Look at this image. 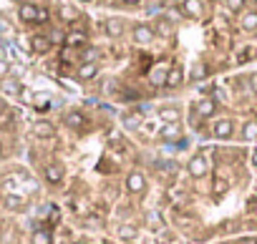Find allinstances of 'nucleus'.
<instances>
[{
    "label": "nucleus",
    "mask_w": 257,
    "mask_h": 244,
    "mask_svg": "<svg viewBox=\"0 0 257 244\" xmlns=\"http://www.w3.org/2000/svg\"><path fill=\"white\" fill-rule=\"evenodd\" d=\"M126 189L132 194H144L147 191V176L142 171H132L126 176Z\"/></svg>",
    "instance_id": "nucleus-1"
},
{
    "label": "nucleus",
    "mask_w": 257,
    "mask_h": 244,
    "mask_svg": "<svg viewBox=\"0 0 257 244\" xmlns=\"http://www.w3.org/2000/svg\"><path fill=\"white\" fill-rule=\"evenodd\" d=\"M38 6H33V3H21V8H18V18L23 21V23H38Z\"/></svg>",
    "instance_id": "nucleus-2"
},
{
    "label": "nucleus",
    "mask_w": 257,
    "mask_h": 244,
    "mask_svg": "<svg viewBox=\"0 0 257 244\" xmlns=\"http://www.w3.org/2000/svg\"><path fill=\"white\" fill-rule=\"evenodd\" d=\"M187 171H189V176H194V179H202V176L207 174V159H204V156H194V159H189V164H187Z\"/></svg>",
    "instance_id": "nucleus-3"
},
{
    "label": "nucleus",
    "mask_w": 257,
    "mask_h": 244,
    "mask_svg": "<svg viewBox=\"0 0 257 244\" xmlns=\"http://www.w3.org/2000/svg\"><path fill=\"white\" fill-rule=\"evenodd\" d=\"M157 38V33H154V28L152 26H134V41L137 43H152Z\"/></svg>",
    "instance_id": "nucleus-4"
},
{
    "label": "nucleus",
    "mask_w": 257,
    "mask_h": 244,
    "mask_svg": "<svg viewBox=\"0 0 257 244\" xmlns=\"http://www.w3.org/2000/svg\"><path fill=\"white\" fill-rule=\"evenodd\" d=\"M212 131H214V136H217V139H229V136H232V131H234V124H232L229 118H219L217 124H214V129H212Z\"/></svg>",
    "instance_id": "nucleus-5"
},
{
    "label": "nucleus",
    "mask_w": 257,
    "mask_h": 244,
    "mask_svg": "<svg viewBox=\"0 0 257 244\" xmlns=\"http://www.w3.org/2000/svg\"><path fill=\"white\" fill-rule=\"evenodd\" d=\"M51 43H53V41H51L48 36H33V38H31V51H33V53H48V51H51Z\"/></svg>",
    "instance_id": "nucleus-6"
},
{
    "label": "nucleus",
    "mask_w": 257,
    "mask_h": 244,
    "mask_svg": "<svg viewBox=\"0 0 257 244\" xmlns=\"http://www.w3.org/2000/svg\"><path fill=\"white\" fill-rule=\"evenodd\" d=\"M182 11H184V16H189V18H202V0H184L182 3Z\"/></svg>",
    "instance_id": "nucleus-7"
},
{
    "label": "nucleus",
    "mask_w": 257,
    "mask_h": 244,
    "mask_svg": "<svg viewBox=\"0 0 257 244\" xmlns=\"http://www.w3.org/2000/svg\"><path fill=\"white\" fill-rule=\"evenodd\" d=\"M43 176H46L48 184H61V181H63V169L56 166V164H48V166L43 169Z\"/></svg>",
    "instance_id": "nucleus-8"
},
{
    "label": "nucleus",
    "mask_w": 257,
    "mask_h": 244,
    "mask_svg": "<svg viewBox=\"0 0 257 244\" xmlns=\"http://www.w3.org/2000/svg\"><path fill=\"white\" fill-rule=\"evenodd\" d=\"M167 73H169L167 66H157V68H152V73H149L152 86H167Z\"/></svg>",
    "instance_id": "nucleus-9"
},
{
    "label": "nucleus",
    "mask_w": 257,
    "mask_h": 244,
    "mask_svg": "<svg viewBox=\"0 0 257 244\" xmlns=\"http://www.w3.org/2000/svg\"><path fill=\"white\" fill-rule=\"evenodd\" d=\"M214 111H217V103H214V98H199V101H197V113H199L202 118L212 116Z\"/></svg>",
    "instance_id": "nucleus-10"
},
{
    "label": "nucleus",
    "mask_w": 257,
    "mask_h": 244,
    "mask_svg": "<svg viewBox=\"0 0 257 244\" xmlns=\"http://www.w3.org/2000/svg\"><path fill=\"white\" fill-rule=\"evenodd\" d=\"M162 139H167V141L182 139V126H179V121H174V124H167V126L162 129Z\"/></svg>",
    "instance_id": "nucleus-11"
},
{
    "label": "nucleus",
    "mask_w": 257,
    "mask_h": 244,
    "mask_svg": "<svg viewBox=\"0 0 257 244\" xmlns=\"http://www.w3.org/2000/svg\"><path fill=\"white\" fill-rule=\"evenodd\" d=\"M103 28H106V33H108L111 38H121V36H123V23H121L118 18H108V21L103 23Z\"/></svg>",
    "instance_id": "nucleus-12"
},
{
    "label": "nucleus",
    "mask_w": 257,
    "mask_h": 244,
    "mask_svg": "<svg viewBox=\"0 0 257 244\" xmlns=\"http://www.w3.org/2000/svg\"><path fill=\"white\" fill-rule=\"evenodd\" d=\"M66 46L68 48H83L86 46V33L83 31H71L66 36Z\"/></svg>",
    "instance_id": "nucleus-13"
},
{
    "label": "nucleus",
    "mask_w": 257,
    "mask_h": 244,
    "mask_svg": "<svg viewBox=\"0 0 257 244\" xmlns=\"http://www.w3.org/2000/svg\"><path fill=\"white\" fill-rule=\"evenodd\" d=\"M239 26H242V31H247V33L257 31V11H247V13L239 18Z\"/></svg>",
    "instance_id": "nucleus-14"
},
{
    "label": "nucleus",
    "mask_w": 257,
    "mask_h": 244,
    "mask_svg": "<svg viewBox=\"0 0 257 244\" xmlns=\"http://www.w3.org/2000/svg\"><path fill=\"white\" fill-rule=\"evenodd\" d=\"M96 73H98V66L96 63H81V68H78V78L81 81H91Z\"/></svg>",
    "instance_id": "nucleus-15"
},
{
    "label": "nucleus",
    "mask_w": 257,
    "mask_h": 244,
    "mask_svg": "<svg viewBox=\"0 0 257 244\" xmlns=\"http://www.w3.org/2000/svg\"><path fill=\"white\" fill-rule=\"evenodd\" d=\"M23 206H26V199H23V196H18V194H8V196H6V209L21 211Z\"/></svg>",
    "instance_id": "nucleus-16"
},
{
    "label": "nucleus",
    "mask_w": 257,
    "mask_h": 244,
    "mask_svg": "<svg viewBox=\"0 0 257 244\" xmlns=\"http://www.w3.org/2000/svg\"><path fill=\"white\" fill-rule=\"evenodd\" d=\"M159 118L164 124H174V121H179V111L172 106H164V108H159Z\"/></svg>",
    "instance_id": "nucleus-17"
},
{
    "label": "nucleus",
    "mask_w": 257,
    "mask_h": 244,
    "mask_svg": "<svg viewBox=\"0 0 257 244\" xmlns=\"http://www.w3.org/2000/svg\"><path fill=\"white\" fill-rule=\"evenodd\" d=\"M33 134H36L38 139H51V136H53V126L46 124V121H38V124L33 126Z\"/></svg>",
    "instance_id": "nucleus-18"
},
{
    "label": "nucleus",
    "mask_w": 257,
    "mask_h": 244,
    "mask_svg": "<svg viewBox=\"0 0 257 244\" xmlns=\"http://www.w3.org/2000/svg\"><path fill=\"white\" fill-rule=\"evenodd\" d=\"M179 83H182V68L174 66V68H169V73H167V88H177Z\"/></svg>",
    "instance_id": "nucleus-19"
},
{
    "label": "nucleus",
    "mask_w": 257,
    "mask_h": 244,
    "mask_svg": "<svg viewBox=\"0 0 257 244\" xmlns=\"http://www.w3.org/2000/svg\"><path fill=\"white\" fill-rule=\"evenodd\" d=\"M51 241H53V236L48 229H36L31 236V244H51Z\"/></svg>",
    "instance_id": "nucleus-20"
},
{
    "label": "nucleus",
    "mask_w": 257,
    "mask_h": 244,
    "mask_svg": "<svg viewBox=\"0 0 257 244\" xmlns=\"http://www.w3.org/2000/svg\"><path fill=\"white\" fill-rule=\"evenodd\" d=\"M58 16L66 21V23H73L76 18H78V11L73 8V6H61V11H58Z\"/></svg>",
    "instance_id": "nucleus-21"
},
{
    "label": "nucleus",
    "mask_w": 257,
    "mask_h": 244,
    "mask_svg": "<svg viewBox=\"0 0 257 244\" xmlns=\"http://www.w3.org/2000/svg\"><path fill=\"white\" fill-rule=\"evenodd\" d=\"M3 91H6V93H11V96H18L23 88H21V83H18V81H13V78H6V81H3Z\"/></svg>",
    "instance_id": "nucleus-22"
},
{
    "label": "nucleus",
    "mask_w": 257,
    "mask_h": 244,
    "mask_svg": "<svg viewBox=\"0 0 257 244\" xmlns=\"http://www.w3.org/2000/svg\"><path fill=\"white\" fill-rule=\"evenodd\" d=\"M66 124H68L71 129H78V126H83V113H78V111L68 113V116H66Z\"/></svg>",
    "instance_id": "nucleus-23"
},
{
    "label": "nucleus",
    "mask_w": 257,
    "mask_h": 244,
    "mask_svg": "<svg viewBox=\"0 0 257 244\" xmlns=\"http://www.w3.org/2000/svg\"><path fill=\"white\" fill-rule=\"evenodd\" d=\"M96 58H98V51L91 48V46H86L83 53H81V61H83V63H96Z\"/></svg>",
    "instance_id": "nucleus-24"
},
{
    "label": "nucleus",
    "mask_w": 257,
    "mask_h": 244,
    "mask_svg": "<svg viewBox=\"0 0 257 244\" xmlns=\"http://www.w3.org/2000/svg\"><path fill=\"white\" fill-rule=\"evenodd\" d=\"M242 136L244 139H254L257 136V121H247L244 129H242Z\"/></svg>",
    "instance_id": "nucleus-25"
},
{
    "label": "nucleus",
    "mask_w": 257,
    "mask_h": 244,
    "mask_svg": "<svg viewBox=\"0 0 257 244\" xmlns=\"http://www.w3.org/2000/svg\"><path fill=\"white\" fill-rule=\"evenodd\" d=\"M118 236H121V239H137V226L123 224V226L118 229Z\"/></svg>",
    "instance_id": "nucleus-26"
},
{
    "label": "nucleus",
    "mask_w": 257,
    "mask_h": 244,
    "mask_svg": "<svg viewBox=\"0 0 257 244\" xmlns=\"http://www.w3.org/2000/svg\"><path fill=\"white\" fill-rule=\"evenodd\" d=\"M227 189H229V184H227L224 179H217V181H214V186H212V191H214V196H222V194H224Z\"/></svg>",
    "instance_id": "nucleus-27"
},
{
    "label": "nucleus",
    "mask_w": 257,
    "mask_h": 244,
    "mask_svg": "<svg viewBox=\"0 0 257 244\" xmlns=\"http://www.w3.org/2000/svg\"><path fill=\"white\" fill-rule=\"evenodd\" d=\"M227 3V8L232 11V13H237V11H242L244 6H247V0H224Z\"/></svg>",
    "instance_id": "nucleus-28"
},
{
    "label": "nucleus",
    "mask_w": 257,
    "mask_h": 244,
    "mask_svg": "<svg viewBox=\"0 0 257 244\" xmlns=\"http://www.w3.org/2000/svg\"><path fill=\"white\" fill-rule=\"evenodd\" d=\"M204 76H207V68H204V63L194 66V78H204Z\"/></svg>",
    "instance_id": "nucleus-29"
},
{
    "label": "nucleus",
    "mask_w": 257,
    "mask_h": 244,
    "mask_svg": "<svg viewBox=\"0 0 257 244\" xmlns=\"http://www.w3.org/2000/svg\"><path fill=\"white\" fill-rule=\"evenodd\" d=\"M8 71H11V66L6 61H0V76H8Z\"/></svg>",
    "instance_id": "nucleus-30"
},
{
    "label": "nucleus",
    "mask_w": 257,
    "mask_h": 244,
    "mask_svg": "<svg viewBox=\"0 0 257 244\" xmlns=\"http://www.w3.org/2000/svg\"><path fill=\"white\" fill-rule=\"evenodd\" d=\"M46 21H48V11L41 8V11H38V23H46Z\"/></svg>",
    "instance_id": "nucleus-31"
},
{
    "label": "nucleus",
    "mask_w": 257,
    "mask_h": 244,
    "mask_svg": "<svg viewBox=\"0 0 257 244\" xmlns=\"http://www.w3.org/2000/svg\"><path fill=\"white\" fill-rule=\"evenodd\" d=\"M159 33H164V36H169V33H172V28H169L167 23H162V26H159Z\"/></svg>",
    "instance_id": "nucleus-32"
},
{
    "label": "nucleus",
    "mask_w": 257,
    "mask_h": 244,
    "mask_svg": "<svg viewBox=\"0 0 257 244\" xmlns=\"http://www.w3.org/2000/svg\"><path fill=\"white\" fill-rule=\"evenodd\" d=\"M142 0H123V6H139Z\"/></svg>",
    "instance_id": "nucleus-33"
},
{
    "label": "nucleus",
    "mask_w": 257,
    "mask_h": 244,
    "mask_svg": "<svg viewBox=\"0 0 257 244\" xmlns=\"http://www.w3.org/2000/svg\"><path fill=\"white\" fill-rule=\"evenodd\" d=\"M249 83H252V91H257V76H252V78H249Z\"/></svg>",
    "instance_id": "nucleus-34"
},
{
    "label": "nucleus",
    "mask_w": 257,
    "mask_h": 244,
    "mask_svg": "<svg viewBox=\"0 0 257 244\" xmlns=\"http://www.w3.org/2000/svg\"><path fill=\"white\" fill-rule=\"evenodd\" d=\"M252 166H254V169H257V149H254V151H252Z\"/></svg>",
    "instance_id": "nucleus-35"
},
{
    "label": "nucleus",
    "mask_w": 257,
    "mask_h": 244,
    "mask_svg": "<svg viewBox=\"0 0 257 244\" xmlns=\"http://www.w3.org/2000/svg\"><path fill=\"white\" fill-rule=\"evenodd\" d=\"M239 244H257V239H242Z\"/></svg>",
    "instance_id": "nucleus-36"
},
{
    "label": "nucleus",
    "mask_w": 257,
    "mask_h": 244,
    "mask_svg": "<svg viewBox=\"0 0 257 244\" xmlns=\"http://www.w3.org/2000/svg\"><path fill=\"white\" fill-rule=\"evenodd\" d=\"M18 3H31V0H18Z\"/></svg>",
    "instance_id": "nucleus-37"
},
{
    "label": "nucleus",
    "mask_w": 257,
    "mask_h": 244,
    "mask_svg": "<svg viewBox=\"0 0 257 244\" xmlns=\"http://www.w3.org/2000/svg\"><path fill=\"white\" fill-rule=\"evenodd\" d=\"M78 3H91V0H78Z\"/></svg>",
    "instance_id": "nucleus-38"
},
{
    "label": "nucleus",
    "mask_w": 257,
    "mask_h": 244,
    "mask_svg": "<svg viewBox=\"0 0 257 244\" xmlns=\"http://www.w3.org/2000/svg\"><path fill=\"white\" fill-rule=\"evenodd\" d=\"M73 244H86V241H73Z\"/></svg>",
    "instance_id": "nucleus-39"
}]
</instances>
